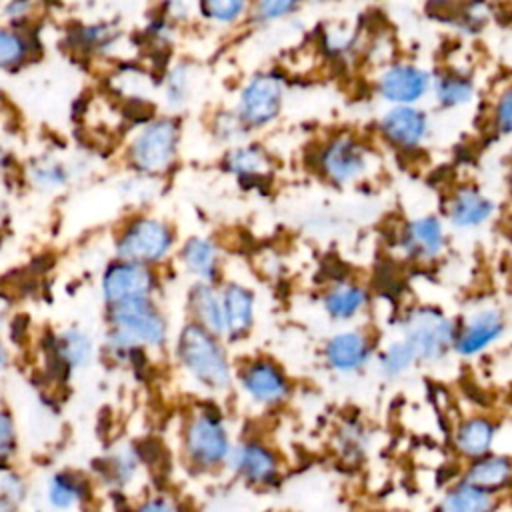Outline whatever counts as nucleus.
Segmentation results:
<instances>
[{"label":"nucleus","instance_id":"nucleus-4","mask_svg":"<svg viewBox=\"0 0 512 512\" xmlns=\"http://www.w3.org/2000/svg\"><path fill=\"white\" fill-rule=\"evenodd\" d=\"M174 244L172 228L156 218H136L120 234L116 242V254L124 262L150 266L162 260Z\"/></svg>","mask_w":512,"mask_h":512},{"label":"nucleus","instance_id":"nucleus-30","mask_svg":"<svg viewBox=\"0 0 512 512\" xmlns=\"http://www.w3.org/2000/svg\"><path fill=\"white\" fill-rule=\"evenodd\" d=\"M414 362H416V356H414L412 348L402 340V342L390 344V346L380 354L378 366H380V372H382L384 376L394 378V376L404 374Z\"/></svg>","mask_w":512,"mask_h":512},{"label":"nucleus","instance_id":"nucleus-25","mask_svg":"<svg viewBox=\"0 0 512 512\" xmlns=\"http://www.w3.org/2000/svg\"><path fill=\"white\" fill-rule=\"evenodd\" d=\"M366 304L364 288L356 284H340L326 292L324 308L336 320H348L356 316Z\"/></svg>","mask_w":512,"mask_h":512},{"label":"nucleus","instance_id":"nucleus-21","mask_svg":"<svg viewBox=\"0 0 512 512\" xmlns=\"http://www.w3.org/2000/svg\"><path fill=\"white\" fill-rule=\"evenodd\" d=\"M180 258L186 266V270L196 276L200 282L212 284L218 276V252L216 246L206 240V238H190L182 252Z\"/></svg>","mask_w":512,"mask_h":512},{"label":"nucleus","instance_id":"nucleus-22","mask_svg":"<svg viewBox=\"0 0 512 512\" xmlns=\"http://www.w3.org/2000/svg\"><path fill=\"white\" fill-rule=\"evenodd\" d=\"M494 434H496V426L488 418L474 416L460 424L456 432V446L462 454L478 460L488 454L494 442Z\"/></svg>","mask_w":512,"mask_h":512},{"label":"nucleus","instance_id":"nucleus-17","mask_svg":"<svg viewBox=\"0 0 512 512\" xmlns=\"http://www.w3.org/2000/svg\"><path fill=\"white\" fill-rule=\"evenodd\" d=\"M494 212V204L474 186L454 192L448 204V218L458 228H474L484 224Z\"/></svg>","mask_w":512,"mask_h":512},{"label":"nucleus","instance_id":"nucleus-40","mask_svg":"<svg viewBox=\"0 0 512 512\" xmlns=\"http://www.w3.org/2000/svg\"><path fill=\"white\" fill-rule=\"evenodd\" d=\"M136 512H174V506L168 500L154 498V500H148L146 504H142Z\"/></svg>","mask_w":512,"mask_h":512},{"label":"nucleus","instance_id":"nucleus-35","mask_svg":"<svg viewBox=\"0 0 512 512\" xmlns=\"http://www.w3.org/2000/svg\"><path fill=\"white\" fill-rule=\"evenodd\" d=\"M16 452V426L10 412L0 410V466Z\"/></svg>","mask_w":512,"mask_h":512},{"label":"nucleus","instance_id":"nucleus-1","mask_svg":"<svg viewBox=\"0 0 512 512\" xmlns=\"http://www.w3.org/2000/svg\"><path fill=\"white\" fill-rule=\"evenodd\" d=\"M112 324L108 342L116 352H138L140 346H162L166 342V322L150 298L128 300L110 306Z\"/></svg>","mask_w":512,"mask_h":512},{"label":"nucleus","instance_id":"nucleus-23","mask_svg":"<svg viewBox=\"0 0 512 512\" xmlns=\"http://www.w3.org/2000/svg\"><path fill=\"white\" fill-rule=\"evenodd\" d=\"M508 478L510 460L506 456H482L470 466L464 482L484 492H492L506 486Z\"/></svg>","mask_w":512,"mask_h":512},{"label":"nucleus","instance_id":"nucleus-14","mask_svg":"<svg viewBox=\"0 0 512 512\" xmlns=\"http://www.w3.org/2000/svg\"><path fill=\"white\" fill-rule=\"evenodd\" d=\"M226 460L234 472L254 484H268L278 474V460L274 452L258 442H246L230 450Z\"/></svg>","mask_w":512,"mask_h":512},{"label":"nucleus","instance_id":"nucleus-26","mask_svg":"<svg viewBox=\"0 0 512 512\" xmlns=\"http://www.w3.org/2000/svg\"><path fill=\"white\" fill-rule=\"evenodd\" d=\"M492 508V494L466 482L452 488L440 504V512H492Z\"/></svg>","mask_w":512,"mask_h":512},{"label":"nucleus","instance_id":"nucleus-31","mask_svg":"<svg viewBox=\"0 0 512 512\" xmlns=\"http://www.w3.org/2000/svg\"><path fill=\"white\" fill-rule=\"evenodd\" d=\"M30 52V42L14 30H0V68L20 66Z\"/></svg>","mask_w":512,"mask_h":512},{"label":"nucleus","instance_id":"nucleus-20","mask_svg":"<svg viewBox=\"0 0 512 512\" xmlns=\"http://www.w3.org/2000/svg\"><path fill=\"white\" fill-rule=\"evenodd\" d=\"M46 504L54 512H70L76 506H80L86 498V482L68 470L54 472L46 480Z\"/></svg>","mask_w":512,"mask_h":512},{"label":"nucleus","instance_id":"nucleus-43","mask_svg":"<svg viewBox=\"0 0 512 512\" xmlns=\"http://www.w3.org/2000/svg\"><path fill=\"white\" fill-rule=\"evenodd\" d=\"M0 100H2V92H0Z\"/></svg>","mask_w":512,"mask_h":512},{"label":"nucleus","instance_id":"nucleus-28","mask_svg":"<svg viewBox=\"0 0 512 512\" xmlns=\"http://www.w3.org/2000/svg\"><path fill=\"white\" fill-rule=\"evenodd\" d=\"M434 94L442 106L454 108V106H462L472 100L474 86H472L470 78L456 74V72H446V74L438 76V80L434 82Z\"/></svg>","mask_w":512,"mask_h":512},{"label":"nucleus","instance_id":"nucleus-39","mask_svg":"<svg viewBox=\"0 0 512 512\" xmlns=\"http://www.w3.org/2000/svg\"><path fill=\"white\" fill-rule=\"evenodd\" d=\"M512 102H510V92H504L496 104V126L500 132H508L510 130V118H512Z\"/></svg>","mask_w":512,"mask_h":512},{"label":"nucleus","instance_id":"nucleus-29","mask_svg":"<svg viewBox=\"0 0 512 512\" xmlns=\"http://www.w3.org/2000/svg\"><path fill=\"white\" fill-rule=\"evenodd\" d=\"M26 494V480L10 468H0V512H20Z\"/></svg>","mask_w":512,"mask_h":512},{"label":"nucleus","instance_id":"nucleus-12","mask_svg":"<svg viewBox=\"0 0 512 512\" xmlns=\"http://www.w3.org/2000/svg\"><path fill=\"white\" fill-rule=\"evenodd\" d=\"M384 138L404 150L416 148L428 134V118L414 106H394L380 120Z\"/></svg>","mask_w":512,"mask_h":512},{"label":"nucleus","instance_id":"nucleus-32","mask_svg":"<svg viewBox=\"0 0 512 512\" xmlns=\"http://www.w3.org/2000/svg\"><path fill=\"white\" fill-rule=\"evenodd\" d=\"M200 10L206 18H210L214 22L230 24L244 14L246 4L238 2V0H206L200 4Z\"/></svg>","mask_w":512,"mask_h":512},{"label":"nucleus","instance_id":"nucleus-13","mask_svg":"<svg viewBox=\"0 0 512 512\" xmlns=\"http://www.w3.org/2000/svg\"><path fill=\"white\" fill-rule=\"evenodd\" d=\"M506 330L504 314L498 308H484L470 316L464 328L456 334L454 346L460 354L472 356L494 344Z\"/></svg>","mask_w":512,"mask_h":512},{"label":"nucleus","instance_id":"nucleus-3","mask_svg":"<svg viewBox=\"0 0 512 512\" xmlns=\"http://www.w3.org/2000/svg\"><path fill=\"white\" fill-rule=\"evenodd\" d=\"M456 324L438 308L418 306L404 318V342L416 360H438L446 356L456 340Z\"/></svg>","mask_w":512,"mask_h":512},{"label":"nucleus","instance_id":"nucleus-6","mask_svg":"<svg viewBox=\"0 0 512 512\" xmlns=\"http://www.w3.org/2000/svg\"><path fill=\"white\" fill-rule=\"evenodd\" d=\"M282 104V80L272 72L252 76L240 92L236 116L246 128H258L272 122Z\"/></svg>","mask_w":512,"mask_h":512},{"label":"nucleus","instance_id":"nucleus-41","mask_svg":"<svg viewBox=\"0 0 512 512\" xmlns=\"http://www.w3.org/2000/svg\"><path fill=\"white\" fill-rule=\"evenodd\" d=\"M8 308H10V300L4 294H0V326L4 324V316H6Z\"/></svg>","mask_w":512,"mask_h":512},{"label":"nucleus","instance_id":"nucleus-34","mask_svg":"<svg viewBox=\"0 0 512 512\" xmlns=\"http://www.w3.org/2000/svg\"><path fill=\"white\" fill-rule=\"evenodd\" d=\"M136 454L132 450H120L108 458V474L116 482H128L136 470Z\"/></svg>","mask_w":512,"mask_h":512},{"label":"nucleus","instance_id":"nucleus-33","mask_svg":"<svg viewBox=\"0 0 512 512\" xmlns=\"http://www.w3.org/2000/svg\"><path fill=\"white\" fill-rule=\"evenodd\" d=\"M190 86V68L186 64H178L166 78V100L172 108L184 104Z\"/></svg>","mask_w":512,"mask_h":512},{"label":"nucleus","instance_id":"nucleus-5","mask_svg":"<svg viewBox=\"0 0 512 512\" xmlns=\"http://www.w3.org/2000/svg\"><path fill=\"white\" fill-rule=\"evenodd\" d=\"M178 148V124L172 118L148 122L130 146V162L136 170L146 174L164 172Z\"/></svg>","mask_w":512,"mask_h":512},{"label":"nucleus","instance_id":"nucleus-15","mask_svg":"<svg viewBox=\"0 0 512 512\" xmlns=\"http://www.w3.org/2000/svg\"><path fill=\"white\" fill-rule=\"evenodd\" d=\"M224 334L242 338L254 322V294L240 284H226L220 292Z\"/></svg>","mask_w":512,"mask_h":512},{"label":"nucleus","instance_id":"nucleus-19","mask_svg":"<svg viewBox=\"0 0 512 512\" xmlns=\"http://www.w3.org/2000/svg\"><path fill=\"white\" fill-rule=\"evenodd\" d=\"M188 306L194 316V324L208 330L214 336H224V320L220 306V292L212 284L198 282L188 294Z\"/></svg>","mask_w":512,"mask_h":512},{"label":"nucleus","instance_id":"nucleus-16","mask_svg":"<svg viewBox=\"0 0 512 512\" xmlns=\"http://www.w3.org/2000/svg\"><path fill=\"white\" fill-rule=\"evenodd\" d=\"M326 362L336 372H354L370 356V344L362 332L348 330L332 336L324 348Z\"/></svg>","mask_w":512,"mask_h":512},{"label":"nucleus","instance_id":"nucleus-36","mask_svg":"<svg viewBox=\"0 0 512 512\" xmlns=\"http://www.w3.org/2000/svg\"><path fill=\"white\" fill-rule=\"evenodd\" d=\"M298 8L296 2H286V0H266L254 6V20L256 22H270L278 20L286 14H292Z\"/></svg>","mask_w":512,"mask_h":512},{"label":"nucleus","instance_id":"nucleus-37","mask_svg":"<svg viewBox=\"0 0 512 512\" xmlns=\"http://www.w3.org/2000/svg\"><path fill=\"white\" fill-rule=\"evenodd\" d=\"M32 178L40 186H60L68 180V172L60 164H46L32 170Z\"/></svg>","mask_w":512,"mask_h":512},{"label":"nucleus","instance_id":"nucleus-27","mask_svg":"<svg viewBox=\"0 0 512 512\" xmlns=\"http://www.w3.org/2000/svg\"><path fill=\"white\" fill-rule=\"evenodd\" d=\"M226 170L246 176H264L268 170V156L260 146H238L226 156Z\"/></svg>","mask_w":512,"mask_h":512},{"label":"nucleus","instance_id":"nucleus-8","mask_svg":"<svg viewBox=\"0 0 512 512\" xmlns=\"http://www.w3.org/2000/svg\"><path fill=\"white\" fill-rule=\"evenodd\" d=\"M156 288V276L144 264L118 260L110 264L102 276V294L108 306L150 298Z\"/></svg>","mask_w":512,"mask_h":512},{"label":"nucleus","instance_id":"nucleus-2","mask_svg":"<svg viewBox=\"0 0 512 512\" xmlns=\"http://www.w3.org/2000/svg\"><path fill=\"white\" fill-rule=\"evenodd\" d=\"M176 354L182 366L204 386L212 390H226L230 386L232 372L218 336L210 334L198 324L188 322L182 328Z\"/></svg>","mask_w":512,"mask_h":512},{"label":"nucleus","instance_id":"nucleus-42","mask_svg":"<svg viewBox=\"0 0 512 512\" xmlns=\"http://www.w3.org/2000/svg\"><path fill=\"white\" fill-rule=\"evenodd\" d=\"M4 362H6V352H4V348L0 346V370H2V366H4Z\"/></svg>","mask_w":512,"mask_h":512},{"label":"nucleus","instance_id":"nucleus-7","mask_svg":"<svg viewBox=\"0 0 512 512\" xmlns=\"http://www.w3.org/2000/svg\"><path fill=\"white\" fill-rule=\"evenodd\" d=\"M186 452L200 466H216L230 454V442L222 420L216 414L202 412L186 428Z\"/></svg>","mask_w":512,"mask_h":512},{"label":"nucleus","instance_id":"nucleus-24","mask_svg":"<svg viewBox=\"0 0 512 512\" xmlns=\"http://www.w3.org/2000/svg\"><path fill=\"white\" fill-rule=\"evenodd\" d=\"M54 358L60 368L72 370L88 364L92 356V342L82 330H66L60 334V338L54 342Z\"/></svg>","mask_w":512,"mask_h":512},{"label":"nucleus","instance_id":"nucleus-11","mask_svg":"<svg viewBox=\"0 0 512 512\" xmlns=\"http://www.w3.org/2000/svg\"><path fill=\"white\" fill-rule=\"evenodd\" d=\"M240 382L246 394L260 404H278L290 392V384L284 372L274 362L264 358L250 362L242 370Z\"/></svg>","mask_w":512,"mask_h":512},{"label":"nucleus","instance_id":"nucleus-18","mask_svg":"<svg viewBox=\"0 0 512 512\" xmlns=\"http://www.w3.org/2000/svg\"><path fill=\"white\" fill-rule=\"evenodd\" d=\"M404 250L414 258H434L444 248V230L436 216H422L406 226Z\"/></svg>","mask_w":512,"mask_h":512},{"label":"nucleus","instance_id":"nucleus-10","mask_svg":"<svg viewBox=\"0 0 512 512\" xmlns=\"http://www.w3.org/2000/svg\"><path fill=\"white\" fill-rule=\"evenodd\" d=\"M320 170L336 184H346L366 170L364 148L350 136H338L320 152Z\"/></svg>","mask_w":512,"mask_h":512},{"label":"nucleus","instance_id":"nucleus-38","mask_svg":"<svg viewBox=\"0 0 512 512\" xmlns=\"http://www.w3.org/2000/svg\"><path fill=\"white\" fill-rule=\"evenodd\" d=\"M244 124L242 120L236 116V114H222L216 122V132L220 134L222 140H234V138H240L242 132H244Z\"/></svg>","mask_w":512,"mask_h":512},{"label":"nucleus","instance_id":"nucleus-9","mask_svg":"<svg viewBox=\"0 0 512 512\" xmlns=\"http://www.w3.org/2000/svg\"><path fill=\"white\" fill-rule=\"evenodd\" d=\"M430 88V74L414 64H392L388 66L380 80V96L396 106H412Z\"/></svg>","mask_w":512,"mask_h":512}]
</instances>
